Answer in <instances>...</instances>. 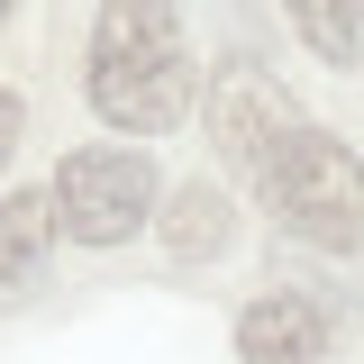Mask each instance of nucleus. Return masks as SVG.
<instances>
[{
	"instance_id": "f03ea898",
	"label": "nucleus",
	"mask_w": 364,
	"mask_h": 364,
	"mask_svg": "<svg viewBox=\"0 0 364 364\" xmlns=\"http://www.w3.org/2000/svg\"><path fill=\"white\" fill-rule=\"evenodd\" d=\"M255 191H264L310 246H337V255L364 246V164H355V146H337L318 119H301V128L273 146V164H264Z\"/></svg>"
},
{
	"instance_id": "1a4fd4ad",
	"label": "nucleus",
	"mask_w": 364,
	"mask_h": 364,
	"mask_svg": "<svg viewBox=\"0 0 364 364\" xmlns=\"http://www.w3.org/2000/svg\"><path fill=\"white\" fill-rule=\"evenodd\" d=\"M9 146H18V91H0V164H9Z\"/></svg>"
},
{
	"instance_id": "7ed1b4c3",
	"label": "nucleus",
	"mask_w": 364,
	"mask_h": 364,
	"mask_svg": "<svg viewBox=\"0 0 364 364\" xmlns=\"http://www.w3.org/2000/svg\"><path fill=\"white\" fill-rule=\"evenodd\" d=\"M46 200H55V237L128 246L136 228L155 219V164H146L136 146H73Z\"/></svg>"
},
{
	"instance_id": "9d476101",
	"label": "nucleus",
	"mask_w": 364,
	"mask_h": 364,
	"mask_svg": "<svg viewBox=\"0 0 364 364\" xmlns=\"http://www.w3.org/2000/svg\"><path fill=\"white\" fill-rule=\"evenodd\" d=\"M346 9H355V28H364V0H346Z\"/></svg>"
},
{
	"instance_id": "0eeeda50",
	"label": "nucleus",
	"mask_w": 364,
	"mask_h": 364,
	"mask_svg": "<svg viewBox=\"0 0 364 364\" xmlns=\"http://www.w3.org/2000/svg\"><path fill=\"white\" fill-rule=\"evenodd\" d=\"M164 246L173 255H219L228 246V200L210 182H182L173 200H164Z\"/></svg>"
},
{
	"instance_id": "9b49d317",
	"label": "nucleus",
	"mask_w": 364,
	"mask_h": 364,
	"mask_svg": "<svg viewBox=\"0 0 364 364\" xmlns=\"http://www.w3.org/2000/svg\"><path fill=\"white\" fill-rule=\"evenodd\" d=\"M0 18H9V0H0Z\"/></svg>"
},
{
	"instance_id": "39448f33",
	"label": "nucleus",
	"mask_w": 364,
	"mask_h": 364,
	"mask_svg": "<svg viewBox=\"0 0 364 364\" xmlns=\"http://www.w3.org/2000/svg\"><path fill=\"white\" fill-rule=\"evenodd\" d=\"M328 346V310L310 291H255L237 310V355L246 364H318Z\"/></svg>"
},
{
	"instance_id": "6e6552de",
	"label": "nucleus",
	"mask_w": 364,
	"mask_h": 364,
	"mask_svg": "<svg viewBox=\"0 0 364 364\" xmlns=\"http://www.w3.org/2000/svg\"><path fill=\"white\" fill-rule=\"evenodd\" d=\"M291 28H301V46H310L318 64H337V73L364 55V28H355L346 0H291Z\"/></svg>"
},
{
	"instance_id": "20e7f679",
	"label": "nucleus",
	"mask_w": 364,
	"mask_h": 364,
	"mask_svg": "<svg viewBox=\"0 0 364 364\" xmlns=\"http://www.w3.org/2000/svg\"><path fill=\"white\" fill-rule=\"evenodd\" d=\"M301 128V100L273 82L264 64H219L210 73V136H219V155L237 164V182H264L273 146Z\"/></svg>"
},
{
	"instance_id": "423d86ee",
	"label": "nucleus",
	"mask_w": 364,
	"mask_h": 364,
	"mask_svg": "<svg viewBox=\"0 0 364 364\" xmlns=\"http://www.w3.org/2000/svg\"><path fill=\"white\" fill-rule=\"evenodd\" d=\"M46 255H55V200L46 191H9L0 200V310L46 291Z\"/></svg>"
},
{
	"instance_id": "f257e3e1",
	"label": "nucleus",
	"mask_w": 364,
	"mask_h": 364,
	"mask_svg": "<svg viewBox=\"0 0 364 364\" xmlns=\"http://www.w3.org/2000/svg\"><path fill=\"white\" fill-rule=\"evenodd\" d=\"M82 91L119 136H164L191 109V46L173 0H100L82 55Z\"/></svg>"
}]
</instances>
